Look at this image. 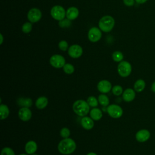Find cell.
<instances>
[{
  "instance_id": "cell-1",
  "label": "cell",
  "mask_w": 155,
  "mask_h": 155,
  "mask_svg": "<svg viewBox=\"0 0 155 155\" xmlns=\"http://www.w3.org/2000/svg\"><path fill=\"white\" fill-rule=\"evenodd\" d=\"M76 148V144L74 140L71 138H64L58 145V150L62 154L68 155L73 153Z\"/></svg>"
},
{
  "instance_id": "cell-2",
  "label": "cell",
  "mask_w": 155,
  "mask_h": 155,
  "mask_svg": "<svg viewBox=\"0 0 155 155\" xmlns=\"http://www.w3.org/2000/svg\"><path fill=\"white\" fill-rule=\"evenodd\" d=\"M73 110L77 115L84 117L90 112V105L87 101L79 99L73 103Z\"/></svg>"
},
{
  "instance_id": "cell-3",
  "label": "cell",
  "mask_w": 155,
  "mask_h": 155,
  "mask_svg": "<svg viewBox=\"0 0 155 155\" xmlns=\"http://www.w3.org/2000/svg\"><path fill=\"white\" fill-rule=\"evenodd\" d=\"M114 19L111 16H104L99 21V27L104 32L110 31L114 26Z\"/></svg>"
},
{
  "instance_id": "cell-4",
  "label": "cell",
  "mask_w": 155,
  "mask_h": 155,
  "mask_svg": "<svg viewBox=\"0 0 155 155\" xmlns=\"http://www.w3.org/2000/svg\"><path fill=\"white\" fill-rule=\"evenodd\" d=\"M118 74L123 78L128 77L131 73L132 67L130 62L126 61L120 62L117 65Z\"/></svg>"
},
{
  "instance_id": "cell-5",
  "label": "cell",
  "mask_w": 155,
  "mask_h": 155,
  "mask_svg": "<svg viewBox=\"0 0 155 155\" xmlns=\"http://www.w3.org/2000/svg\"><path fill=\"white\" fill-rule=\"evenodd\" d=\"M51 17L57 21H62L66 16V12L64 8L59 5L53 6L50 11Z\"/></svg>"
},
{
  "instance_id": "cell-6",
  "label": "cell",
  "mask_w": 155,
  "mask_h": 155,
  "mask_svg": "<svg viewBox=\"0 0 155 155\" xmlns=\"http://www.w3.org/2000/svg\"><path fill=\"white\" fill-rule=\"evenodd\" d=\"M107 111L108 115L114 119H118L123 114L122 107L117 104L109 105L107 108Z\"/></svg>"
},
{
  "instance_id": "cell-7",
  "label": "cell",
  "mask_w": 155,
  "mask_h": 155,
  "mask_svg": "<svg viewBox=\"0 0 155 155\" xmlns=\"http://www.w3.org/2000/svg\"><path fill=\"white\" fill-rule=\"evenodd\" d=\"M50 64L56 68H61L65 64V60L61 54H53L50 58Z\"/></svg>"
},
{
  "instance_id": "cell-8",
  "label": "cell",
  "mask_w": 155,
  "mask_h": 155,
  "mask_svg": "<svg viewBox=\"0 0 155 155\" xmlns=\"http://www.w3.org/2000/svg\"><path fill=\"white\" fill-rule=\"evenodd\" d=\"M42 13L41 10L37 8H31L27 13V18L30 22H37L41 19Z\"/></svg>"
},
{
  "instance_id": "cell-9",
  "label": "cell",
  "mask_w": 155,
  "mask_h": 155,
  "mask_svg": "<svg viewBox=\"0 0 155 155\" xmlns=\"http://www.w3.org/2000/svg\"><path fill=\"white\" fill-rule=\"evenodd\" d=\"M102 37V33L100 28L93 27L91 28L88 33V39L92 42H97Z\"/></svg>"
},
{
  "instance_id": "cell-10",
  "label": "cell",
  "mask_w": 155,
  "mask_h": 155,
  "mask_svg": "<svg viewBox=\"0 0 155 155\" xmlns=\"http://www.w3.org/2000/svg\"><path fill=\"white\" fill-rule=\"evenodd\" d=\"M83 53L82 48L78 44L71 45L68 49V54L72 58H78L82 56Z\"/></svg>"
},
{
  "instance_id": "cell-11",
  "label": "cell",
  "mask_w": 155,
  "mask_h": 155,
  "mask_svg": "<svg viewBox=\"0 0 155 155\" xmlns=\"http://www.w3.org/2000/svg\"><path fill=\"white\" fill-rule=\"evenodd\" d=\"M97 88L101 93H107L112 89L111 83L107 80H102L98 82Z\"/></svg>"
},
{
  "instance_id": "cell-12",
  "label": "cell",
  "mask_w": 155,
  "mask_h": 155,
  "mask_svg": "<svg viewBox=\"0 0 155 155\" xmlns=\"http://www.w3.org/2000/svg\"><path fill=\"white\" fill-rule=\"evenodd\" d=\"M18 117L19 118L24 122L28 121L32 116L31 111L29 109V108L27 107H22L18 111Z\"/></svg>"
},
{
  "instance_id": "cell-13",
  "label": "cell",
  "mask_w": 155,
  "mask_h": 155,
  "mask_svg": "<svg viewBox=\"0 0 155 155\" xmlns=\"http://www.w3.org/2000/svg\"><path fill=\"white\" fill-rule=\"evenodd\" d=\"M136 139L139 142H145L150 137V133L148 130L142 129L136 133Z\"/></svg>"
},
{
  "instance_id": "cell-14",
  "label": "cell",
  "mask_w": 155,
  "mask_h": 155,
  "mask_svg": "<svg viewBox=\"0 0 155 155\" xmlns=\"http://www.w3.org/2000/svg\"><path fill=\"white\" fill-rule=\"evenodd\" d=\"M136 97V93L134 90L128 88L125 90L122 93V99L127 102L133 101Z\"/></svg>"
},
{
  "instance_id": "cell-15",
  "label": "cell",
  "mask_w": 155,
  "mask_h": 155,
  "mask_svg": "<svg viewBox=\"0 0 155 155\" xmlns=\"http://www.w3.org/2000/svg\"><path fill=\"white\" fill-rule=\"evenodd\" d=\"M94 120H93L90 117L84 116L81 120V124L82 127L87 130H91L94 127Z\"/></svg>"
},
{
  "instance_id": "cell-16",
  "label": "cell",
  "mask_w": 155,
  "mask_h": 155,
  "mask_svg": "<svg viewBox=\"0 0 155 155\" xmlns=\"http://www.w3.org/2000/svg\"><path fill=\"white\" fill-rule=\"evenodd\" d=\"M25 151L28 154H32L35 153L38 149V145L34 140H29L25 145Z\"/></svg>"
},
{
  "instance_id": "cell-17",
  "label": "cell",
  "mask_w": 155,
  "mask_h": 155,
  "mask_svg": "<svg viewBox=\"0 0 155 155\" xmlns=\"http://www.w3.org/2000/svg\"><path fill=\"white\" fill-rule=\"evenodd\" d=\"M79 16V10L75 7H71L66 11V17L68 19L72 21L76 19Z\"/></svg>"
},
{
  "instance_id": "cell-18",
  "label": "cell",
  "mask_w": 155,
  "mask_h": 155,
  "mask_svg": "<svg viewBox=\"0 0 155 155\" xmlns=\"http://www.w3.org/2000/svg\"><path fill=\"white\" fill-rule=\"evenodd\" d=\"M48 103V100L47 97L45 96H41L36 99L35 102V105L38 109L42 110L47 106Z\"/></svg>"
},
{
  "instance_id": "cell-19",
  "label": "cell",
  "mask_w": 155,
  "mask_h": 155,
  "mask_svg": "<svg viewBox=\"0 0 155 155\" xmlns=\"http://www.w3.org/2000/svg\"><path fill=\"white\" fill-rule=\"evenodd\" d=\"M17 104L20 107L30 108L32 105L33 101L28 97H19L17 99Z\"/></svg>"
},
{
  "instance_id": "cell-20",
  "label": "cell",
  "mask_w": 155,
  "mask_h": 155,
  "mask_svg": "<svg viewBox=\"0 0 155 155\" xmlns=\"http://www.w3.org/2000/svg\"><path fill=\"white\" fill-rule=\"evenodd\" d=\"M90 117L94 120H99L102 117V111L97 108H93L90 111Z\"/></svg>"
},
{
  "instance_id": "cell-21",
  "label": "cell",
  "mask_w": 155,
  "mask_h": 155,
  "mask_svg": "<svg viewBox=\"0 0 155 155\" xmlns=\"http://www.w3.org/2000/svg\"><path fill=\"white\" fill-rule=\"evenodd\" d=\"M145 87V82L142 79H137L134 84V90L136 92H141L142 91Z\"/></svg>"
},
{
  "instance_id": "cell-22",
  "label": "cell",
  "mask_w": 155,
  "mask_h": 155,
  "mask_svg": "<svg viewBox=\"0 0 155 155\" xmlns=\"http://www.w3.org/2000/svg\"><path fill=\"white\" fill-rule=\"evenodd\" d=\"M10 110L8 106L5 104H1L0 105V116L1 119H5L9 115Z\"/></svg>"
},
{
  "instance_id": "cell-23",
  "label": "cell",
  "mask_w": 155,
  "mask_h": 155,
  "mask_svg": "<svg viewBox=\"0 0 155 155\" xmlns=\"http://www.w3.org/2000/svg\"><path fill=\"white\" fill-rule=\"evenodd\" d=\"M98 102L103 107H107V106H108V104L110 103V101H109V98L108 97L104 94V93H102L101 94L99 95L98 96Z\"/></svg>"
},
{
  "instance_id": "cell-24",
  "label": "cell",
  "mask_w": 155,
  "mask_h": 155,
  "mask_svg": "<svg viewBox=\"0 0 155 155\" xmlns=\"http://www.w3.org/2000/svg\"><path fill=\"white\" fill-rule=\"evenodd\" d=\"M112 58L114 61L117 62H120L122 61L124 59V55L122 52L119 51H115L112 54Z\"/></svg>"
},
{
  "instance_id": "cell-25",
  "label": "cell",
  "mask_w": 155,
  "mask_h": 155,
  "mask_svg": "<svg viewBox=\"0 0 155 155\" xmlns=\"http://www.w3.org/2000/svg\"><path fill=\"white\" fill-rule=\"evenodd\" d=\"M62 68H63L64 71L67 74H71L73 73H74V66L72 64H69V63L65 64Z\"/></svg>"
},
{
  "instance_id": "cell-26",
  "label": "cell",
  "mask_w": 155,
  "mask_h": 155,
  "mask_svg": "<svg viewBox=\"0 0 155 155\" xmlns=\"http://www.w3.org/2000/svg\"><path fill=\"white\" fill-rule=\"evenodd\" d=\"M87 102L90 105V107H94V108H95L98 105V102H99L98 99H97V98L95 97L94 96L88 97L87 100Z\"/></svg>"
},
{
  "instance_id": "cell-27",
  "label": "cell",
  "mask_w": 155,
  "mask_h": 155,
  "mask_svg": "<svg viewBox=\"0 0 155 155\" xmlns=\"http://www.w3.org/2000/svg\"><path fill=\"white\" fill-rule=\"evenodd\" d=\"M111 91H112L113 94L115 96H120V95L122 94V93L124 92L122 87L120 85H114L112 88Z\"/></svg>"
},
{
  "instance_id": "cell-28",
  "label": "cell",
  "mask_w": 155,
  "mask_h": 155,
  "mask_svg": "<svg viewBox=\"0 0 155 155\" xmlns=\"http://www.w3.org/2000/svg\"><path fill=\"white\" fill-rule=\"evenodd\" d=\"M32 24L30 22H25L22 26V31L24 33H28L32 30Z\"/></svg>"
},
{
  "instance_id": "cell-29",
  "label": "cell",
  "mask_w": 155,
  "mask_h": 155,
  "mask_svg": "<svg viewBox=\"0 0 155 155\" xmlns=\"http://www.w3.org/2000/svg\"><path fill=\"white\" fill-rule=\"evenodd\" d=\"M1 155H15V153L11 148L6 147L2 149Z\"/></svg>"
},
{
  "instance_id": "cell-30",
  "label": "cell",
  "mask_w": 155,
  "mask_h": 155,
  "mask_svg": "<svg viewBox=\"0 0 155 155\" xmlns=\"http://www.w3.org/2000/svg\"><path fill=\"white\" fill-rule=\"evenodd\" d=\"M60 134H61V136L63 138L69 137V136L70 135V131L68 128L64 127L61 130Z\"/></svg>"
},
{
  "instance_id": "cell-31",
  "label": "cell",
  "mask_w": 155,
  "mask_h": 155,
  "mask_svg": "<svg viewBox=\"0 0 155 155\" xmlns=\"http://www.w3.org/2000/svg\"><path fill=\"white\" fill-rule=\"evenodd\" d=\"M68 42L66 41L62 40L58 44V47L62 51H66L68 49Z\"/></svg>"
},
{
  "instance_id": "cell-32",
  "label": "cell",
  "mask_w": 155,
  "mask_h": 155,
  "mask_svg": "<svg viewBox=\"0 0 155 155\" xmlns=\"http://www.w3.org/2000/svg\"><path fill=\"white\" fill-rule=\"evenodd\" d=\"M70 20L68 19H64L62 20V21H60L59 25V26L61 27H68V26L70 25V24H71V22H70Z\"/></svg>"
},
{
  "instance_id": "cell-33",
  "label": "cell",
  "mask_w": 155,
  "mask_h": 155,
  "mask_svg": "<svg viewBox=\"0 0 155 155\" xmlns=\"http://www.w3.org/2000/svg\"><path fill=\"white\" fill-rule=\"evenodd\" d=\"M124 4L128 7H131L134 5L135 0H123Z\"/></svg>"
},
{
  "instance_id": "cell-34",
  "label": "cell",
  "mask_w": 155,
  "mask_h": 155,
  "mask_svg": "<svg viewBox=\"0 0 155 155\" xmlns=\"http://www.w3.org/2000/svg\"><path fill=\"white\" fill-rule=\"evenodd\" d=\"M147 1H148V0H135V1H136L137 3L140 4H144V3H145Z\"/></svg>"
},
{
  "instance_id": "cell-35",
  "label": "cell",
  "mask_w": 155,
  "mask_h": 155,
  "mask_svg": "<svg viewBox=\"0 0 155 155\" xmlns=\"http://www.w3.org/2000/svg\"><path fill=\"white\" fill-rule=\"evenodd\" d=\"M151 90L152 91H153L154 93H155V81L153 82V84H151Z\"/></svg>"
},
{
  "instance_id": "cell-36",
  "label": "cell",
  "mask_w": 155,
  "mask_h": 155,
  "mask_svg": "<svg viewBox=\"0 0 155 155\" xmlns=\"http://www.w3.org/2000/svg\"><path fill=\"white\" fill-rule=\"evenodd\" d=\"M86 155H97L96 153H94V152H90V153H88L87 154H86Z\"/></svg>"
},
{
  "instance_id": "cell-37",
  "label": "cell",
  "mask_w": 155,
  "mask_h": 155,
  "mask_svg": "<svg viewBox=\"0 0 155 155\" xmlns=\"http://www.w3.org/2000/svg\"><path fill=\"white\" fill-rule=\"evenodd\" d=\"M1 44H2V41H3V37H2V35L1 34Z\"/></svg>"
},
{
  "instance_id": "cell-38",
  "label": "cell",
  "mask_w": 155,
  "mask_h": 155,
  "mask_svg": "<svg viewBox=\"0 0 155 155\" xmlns=\"http://www.w3.org/2000/svg\"><path fill=\"white\" fill-rule=\"evenodd\" d=\"M19 155H28V154H24V153H22V154H21Z\"/></svg>"
},
{
  "instance_id": "cell-39",
  "label": "cell",
  "mask_w": 155,
  "mask_h": 155,
  "mask_svg": "<svg viewBox=\"0 0 155 155\" xmlns=\"http://www.w3.org/2000/svg\"><path fill=\"white\" fill-rule=\"evenodd\" d=\"M30 155H38V154H36V153H33V154H30Z\"/></svg>"
}]
</instances>
